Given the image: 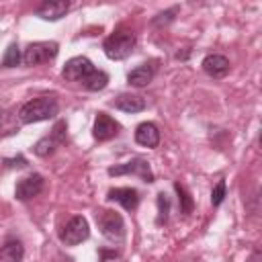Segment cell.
<instances>
[{
  "label": "cell",
  "mask_w": 262,
  "mask_h": 262,
  "mask_svg": "<svg viewBox=\"0 0 262 262\" xmlns=\"http://www.w3.org/2000/svg\"><path fill=\"white\" fill-rule=\"evenodd\" d=\"M59 111V104L53 96H37L29 102H25L18 111V121L29 125V123H39V121H47L53 119Z\"/></svg>",
  "instance_id": "1"
},
{
  "label": "cell",
  "mask_w": 262,
  "mask_h": 262,
  "mask_svg": "<svg viewBox=\"0 0 262 262\" xmlns=\"http://www.w3.org/2000/svg\"><path fill=\"white\" fill-rule=\"evenodd\" d=\"M135 43H137V39H135V33L133 31L119 29V31H115L113 35H108L104 39L102 49H104V53H106L108 59H117L119 61V59H125V57H129L133 53Z\"/></svg>",
  "instance_id": "2"
},
{
  "label": "cell",
  "mask_w": 262,
  "mask_h": 262,
  "mask_svg": "<svg viewBox=\"0 0 262 262\" xmlns=\"http://www.w3.org/2000/svg\"><path fill=\"white\" fill-rule=\"evenodd\" d=\"M59 51V45L55 41H37V43H31L25 53H23V63L25 66H39V63H45L49 59H53Z\"/></svg>",
  "instance_id": "3"
},
{
  "label": "cell",
  "mask_w": 262,
  "mask_h": 262,
  "mask_svg": "<svg viewBox=\"0 0 262 262\" xmlns=\"http://www.w3.org/2000/svg\"><path fill=\"white\" fill-rule=\"evenodd\" d=\"M96 221H98V227H100V231H102V235L106 239L123 242V237H125V221H123V217L119 213H115V211H100Z\"/></svg>",
  "instance_id": "4"
},
{
  "label": "cell",
  "mask_w": 262,
  "mask_h": 262,
  "mask_svg": "<svg viewBox=\"0 0 262 262\" xmlns=\"http://www.w3.org/2000/svg\"><path fill=\"white\" fill-rule=\"evenodd\" d=\"M88 235H90V227H88L86 217L76 215V217H72V219L63 225V229H61V233H59V239H61L66 246H78V244H82L84 239H88Z\"/></svg>",
  "instance_id": "5"
},
{
  "label": "cell",
  "mask_w": 262,
  "mask_h": 262,
  "mask_svg": "<svg viewBox=\"0 0 262 262\" xmlns=\"http://www.w3.org/2000/svg\"><path fill=\"white\" fill-rule=\"evenodd\" d=\"M123 174H135L147 184L154 182V172H151L147 160H143V158H133V160H129L125 164L108 168V176H123Z\"/></svg>",
  "instance_id": "6"
},
{
  "label": "cell",
  "mask_w": 262,
  "mask_h": 262,
  "mask_svg": "<svg viewBox=\"0 0 262 262\" xmlns=\"http://www.w3.org/2000/svg\"><path fill=\"white\" fill-rule=\"evenodd\" d=\"M66 131H68V127H66V121H57L55 123V127L51 129V133L49 135H45V137H41L37 143H35V154L37 156H41V158H45V156H49V154H53L63 141H66Z\"/></svg>",
  "instance_id": "7"
},
{
  "label": "cell",
  "mask_w": 262,
  "mask_h": 262,
  "mask_svg": "<svg viewBox=\"0 0 262 262\" xmlns=\"http://www.w3.org/2000/svg\"><path fill=\"white\" fill-rule=\"evenodd\" d=\"M92 72H94L92 61L88 57H84V55H76V57L66 61V66L61 70V76L68 82H84Z\"/></svg>",
  "instance_id": "8"
},
{
  "label": "cell",
  "mask_w": 262,
  "mask_h": 262,
  "mask_svg": "<svg viewBox=\"0 0 262 262\" xmlns=\"http://www.w3.org/2000/svg\"><path fill=\"white\" fill-rule=\"evenodd\" d=\"M41 190H43V176L41 174H31V176H25L16 182L14 196L18 201H29V199L37 196Z\"/></svg>",
  "instance_id": "9"
},
{
  "label": "cell",
  "mask_w": 262,
  "mask_h": 262,
  "mask_svg": "<svg viewBox=\"0 0 262 262\" xmlns=\"http://www.w3.org/2000/svg\"><path fill=\"white\" fill-rule=\"evenodd\" d=\"M119 123L111 117V115H106V113H98L96 115V119H94V129H92V133H94V139H98V141H108V139H113L117 133H119Z\"/></svg>",
  "instance_id": "10"
},
{
  "label": "cell",
  "mask_w": 262,
  "mask_h": 262,
  "mask_svg": "<svg viewBox=\"0 0 262 262\" xmlns=\"http://www.w3.org/2000/svg\"><path fill=\"white\" fill-rule=\"evenodd\" d=\"M156 72H158V61H156V59L145 61V63L137 66L135 70H131V72L127 74V82H129L131 86H137V88L147 86V84L154 80Z\"/></svg>",
  "instance_id": "11"
},
{
  "label": "cell",
  "mask_w": 262,
  "mask_h": 262,
  "mask_svg": "<svg viewBox=\"0 0 262 262\" xmlns=\"http://www.w3.org/2000/svg\"><path fill=\"white\" fill-rule=\"evenodd\" d=\"M108 201H115L119 203L123 209L127 211H135L137 205H139V192L131 186H123V188H111L108 194H106Z\"/></svg>",
  "instance_id": "12"
},
{
  "label": "cell",
  "mask_w": 262,
  "mask_h": 262,
  "mask_svg": "<svg viewBox=\"0 0 262 262\" xmlns=\"http://www.w3.org/2000/svg\"><path fill=\"white\" fill-rule=\"evenodd\" d=\"M68 10H70V2H66V0H47V2L39 4L35 14L43 20H59L61 16H66Z\"/></svg>",
  "instance_id": "13"
},
{
  "label": "cell",
  "mask_w": 262,
  "mask_h": 262,
  "mask_svg": "<svg viewBox=\"0 0 262 262\" xmlns=\"http://www.w3.org/2000/svg\"><path fill=\"white\" fill-rule=\"evenodd\" d=\"M203 70H205V74L207 76H211V78H223V76H227V72H229V59L225 57V55H219V53H209L205 59H203Z\"/></svg>",
  "instance_id": "14"
},
{
  "label": "cell",
  "mask_w": 262,
  "mask_h": 262,
  "mask_svg": "<svg viewBox=\"0 0 262 262\" xmlns=\"http://www.w3.org/2000/svg\"><path fill=\"white\" fill-rule=\"evenodd\" d=\"M135 141L139 145H143V147H158V143H160V129L154 123H149V121L139 123L137 129H135Z\"/></svg>",
  "instance_id": "15"
},
{
  "label": "cell",
  "mask_w": 262,
  "mask_h": 262,
  "mask_svg": "<svg viewBox=\"0 0 262 262\" xmlns=\"http://www.w3.org/2000/svg\"><path fill=\"white\" fill-rule=\"evenodd\" d=\"M23 256H25V248L14 237H8L0 246V262H20Z\"/></svg>",
  "instance_id": "16"
},
{
  "label": "cell",
  "mask_w": 262,
  "mask_h": 262,
  "mask_svg": "<svg viewBox=\"0 0 262 262\" xmlns=\"http://www.w3.org/2000/svg\"><path fill=\"white\" fill-rule=\"evenodd\" d=\"M113 104L123 113H141L145 108V100L137 94H119Z\"/></svg>",
  "instance_id": "17"
},
{
  "label": "cell",
  "mask_w": 262,
  "mask_h": 262,
  "mask_svg": "<svg viewBox=\"0 0 262 262\" xmlns=\"http://www.w3.org/2000/svg\"><path fill=\"white\" fill-rule=\"evenodd\" d=\"M82 84H84L86 90H90V92H98V90L106 88V84H108V74L102 72V70H96V68H94V72H92Z\"/></svg>",
  "instance_id": "18"
},
{
  "label": "cell",
  "mask_w": 262,
  "mask_h": 262,
  "mask_svg": "<svg viewBox=\"0 0 262 262\" xmlns=\"http://www.w3.org/2000/svg\"><path fill=\"white\" fill-rule=\"evenodd\" d=\"M18 133L16 117L8 111H0V135H14Z\"/></svg>",
  "instance_id": "19"
},
{
  "label": "cell",
  "mask_w": 262,
  "mask_h": 262,
  "mask_svg": "<svg viewBox=\"0 0 262 262\" xmlns=\"http://www.w3.org/2000/svg\"><path fill=\"white\" fill-rule=\"evenodd\" d=\"M174 188H176V192H178V203H180V213H184V215H188L190 211H192V207H194V203H192V196L188 194V190L180 184V182H176L174 184Z\"/></svg>",
  "instance_id": "20"
},
{
  "label": "cell",
  "mask_w": 262,
  "mask_h": 262,
  "mask_svg": "<svg viewBox=\"0 0 262 262\" xmlns=\"http://www.w3.org/2000/svg\"><path fill=\"white\" fill-rule=\"evenodd\" d=\"M20 59H23V55H20L18 45H16V43H10V45H8V49H6V53H4L2 66H4V68H14V66H18V61H20Z\"/></svg>",
  "instance_id": "21"
},
{
  "label": "cell",
  "mask_w": 262,
  "mask_h": 262,
  "mask_svg": "<svg viewBox=\"0 0 262 262\" xmlns=\"http://www.w3.org/2000/svg\"><path fill=\"white\" fill-rule=\"evenodd\" d=\"M225 192H227L225 180H219V182L213 186V190H211V205H213V207H219V205L223 203V199H225Z\"/></svg>",
  "instance_id": "22"
},
{
  "label": "cell",
  "mask_w": 262,
  "mask_h": 262,
  "mask_svg": "<svg viewBox=\"0 0 262 262\" xmlns=\"http://www.w3.org/2000/svg\"><path fill=\"white\" fill-rule=\"evenodd\" d=\"M158 211H160V215H158V223L162 225V223H166V219H168V211H170V203H168V196H166L164 192L158 194Z\"/></svg>",
  "instance_id": "23"
},
{
  "label": "cell",
  "mask_w": 262,
  "mask_h": 262,
  "mask_svg": "<svg viewBox=\"0 0 262 262\" xmlns=\"http://www.w3.org/2000/svg\"><path fill=\"white\" fill-rule=\"evenodd\" d=\"M176 12H178V8H172V10H166V12H160V14H158V16L154 18V25H162V23L166 25V23H170V20L174 18L172 14H176Z\"/></svg>",
  "instance_id": "24"
},
{
  "label": "cell",
  "mask_w": 262,
  "mask_h": 262,
  "mask_svg": "<svg viewBox=\"0 0 262 262\" xmlns=\"http://www.w3.org/2000/svg\"><path fill=\"white\" fill-rule=\"evenodd\" d=\"M4 164H6L8 168H12V166H18V168H23V166H27V160L18 156L16 160H4Z\"/></svg>",
  "instance_id": "25"
},
{
  "label": "cell",
  "mask_w": 262,
  "mask_h": 262,
  "mask_svg": "<svg viewBox=\"0 0 262 262\" xmlns=\"http://www.w3.org/2000/svg\"><path fill=\"white\" fill-rule=\"evenodd\" d=\"M100 258H102V262L106 260V258H117V252L113 250V252H104V250H100Z\"/></svg>",
  "instance_id": "26"
}]
</instances>
